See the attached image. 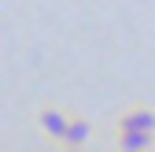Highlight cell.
Listing matches in <instances>:
<instances>
[{
	"instance_id": "cell-1",
	"label": "cell",
	"mask_w": 155,
	"mask_h": 152,
	"mask_svg": "<svg viewBox=\"0 0 155 152\" xmlns=\"http://www.w3.org/2000/svg\"><path fill=\"white\" fill-rule=\"evenodd\" d=\"M67 123H70V111L63 108H41L37 111V126H41V134L55 145H63V134H67Z\"/></svg>"
},
{
	"instance_id": "cell-2",
	"label": "cell",
	"mask_w": 155,
	"mask_h": 152,
	"mask_svg": "<svg viewBox=\"0 0 155 152\" xmlns=\"http://www.w3.org/2000/svg\"><path fill=\"white\" fill-rule=\"evenodd\" d=\"M89 141H92V123H89L85 115H70L67 134H63V145H67V148H85Z\"/></svg>"
},
{
	"instance_id": "cell-3",
	"label": "cell",
	"mask_w": 155,
	"mask_h": 152,
	"mask_svg": "<svg viewBox=\"0 0 155 152\" xmlns=\"http://www.w3.org/2000/svg\"><path fill=\"white\" fill-rule=\"evenodd\" d=\"M114 145L126 148V152H144V148H155V134L151 130H118Z\"/></svg>"
},
{
	"instance_id": "cell-4",
	"label": "cell",
	"mask_w": 155,
	"mask_h": 152,
	"mask_svg": "<svg viewBox=\"0 0 155 152\" xmlns=\"http://www.w3.org/2000/svg\"><path fill=\"white\" fill-rule=\"evenodd\" d=\"M118 130H151L155 134V111L151 108H129L118 115Z\"/></svg>"
}]
</instances>
